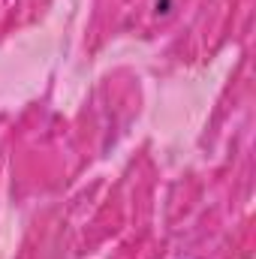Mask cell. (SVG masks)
<instances>
[{
    "instance_id": "obj_1",
    "label": "cell",
    "mask_w": 256,
    "mask_h": 259,
    "mask_svg": "<svg viewBox=\"0 0 256 259\" xmlns=\"http://www.w3.org/2000/svg\"><path fill=\"white\" fill-rule=\"evenodd\" d=\"M154 9H157L160 15H166V12L172 9V0H157V6H154Z\"/></svg>"
}]
</instances>
